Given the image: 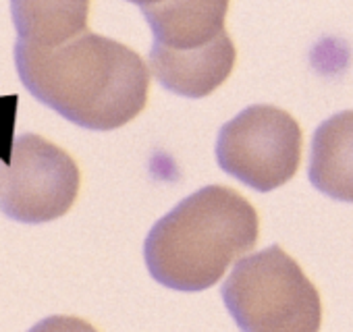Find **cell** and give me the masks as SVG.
Listing matches in <instances>:
<instances>
[{
    "mask_svg": "<svg viewBox=\"0 0 353 332\" xmlns=\"http://www.w3.org/2000/svg\"><path fill=\"white\" fill-rule=\"evenodd\" d=\"M21 83L44 106L90 131L131 123L148 104L150 69L129 46L92 32L54 46L15 44Z\"/></svg>",
    "mask_w": 353,
    "mask_h": 332,
    "instance_id": "6da1fadb",
    "label": "cell"
},
{
    "mask_svg": "<svg viewBox=\"0 0 353 332\" xmlns=\"http://www.w3.org/2000/svg\"><path fill=\"white\" fill-rule=\"evenodd\" d=\"M258 237V210L227 185H206L150 229L143 260L162 287L198 293L214 287Z\"/></svg>",
    "mask_w": 353,
    "mask_h": 332,
    "instance_id": "7a4b0ae2",
    "label": "cell"
},
{
    "mask_svg": "<svg viewBox=\"0 0 353 332\" xmlns=\"http://www.w3.org/2000/svg\"><path fill=\"white\" fill-rule=\"evenodd\" d=\"M221 295L241 332H320V293L281 245L239 260Z\"/></svg>",
    "mask_w": 353,
    "mask_h": 332,
    "instance_id": "3957f363",
    "label": "cell"
},
{
    "mask_svg": "<svg viewBox=\"0 0 353 332\" xmlns=\"http://www.w3.org/2000/svg\"><path fill=\"white\" fill-rule=\"evenodd\" d=\"M301 149V127L287 110L254 104L219 131L216 162L243 185L268 194L297 175Z\"/></svg>",
    "mask_w": 353,
    "mask_h": 332,
    "instance_id": "277c9868",
    "label": "cell"
},
{
    "mask_svg": "<svg viewBox=\"0 0 353 332\" xmlns=\"http://www.w3.org/2000/svg\"><path fill=\"white\" fill-rule=\"evenodd\" d=\"M79 185L77 162L42 135H19L0 154V212L15 222L44 225L65 216Z\"/></svg>",
    "mask_w": 353,
    "mask_h": 332,
    "instance_id": "5b68a950",
    "label": "cell"
},
{
    "mask_svg": "<svg viewBox=\"0 0 353 332\" xmlns=\"http://www.w3.org/2000/svg\"><path fill=\"white\" fill-rule=\"evenodd\" d=\"M237 48L225 32L216 42L196 50H168L152 44L150 67L158 83L183 98H206L233 73Z\"/></svg>",
    "mask_w": 353,
    "mask_h": 332,
    "instance_id": "8992f818",
    "label": "cell"
},
{
    "mask_svg": "<svg viewBox=\"0 0 353 332\" xmlns=\"http://www.w3.org/2000/svg\"><path fill=\"white\" fill-rule=\"evenodd\" d=\"M231 0H160L141 7L152 30L154 46L168 50H196L216 42L227 30Z\"/></svg>",
    "mask_w": 353,
    "mask_h": 332,
    "instance_id": "52a82bcc",
    "label": "cell"
},
{
    "mask_svg": "<svg viewBox=\"0 0 353 332\" xmlns=\"http://www.w3.org/2000/svg\"><path fill=\"white\" fill-rule=\"evenodd\" d=\"M307 177L320 194L353 204V110L336 112L318 125Z\"/></svg>",
    "mask_w": 353,
    "mask_h": 332,
    "instance_id": "ba28073f",
    "label": "cell"
},
{
    "mask_svg": "<svg viewBox=\"0 0 353 332\" xmlns=\"http://www.w3.org/2000/svg\"><path fill=\"white\" fill-rule=\"evenodd\" d=\"M19 40L54 48L88 32L90 0H11Z\"/></svg>",
    "mask_w": 353,
    "mask_h": 332,
    "instance_id": "9c48e42d",
    "label": "cell"
},
{
    "mask_svg": "<svg viewBox=\"0 0 353 332\" xmlns=\"http://www.w3.org/2000/svg\"><path fill=\"white\" fill-rule=\"evenodd\" d=\"M28 332H98L90 322L75 315H50L32 326Z\"/></svg>",
    "mask_w": 353,
    "mask_h": 332,
    "instance_id": "30bf717a",
    "label": "cell"
},
{
    "mask_svg": "<svg viewBox=\"0 0 353 332\" xmlns=\"http://www.w3.org/2000/svg\"><path fill=\"white\" fill-rule=\"evenodd\" d=\"M127 3H133V5H137L141 9V7H148V5H154V3H160V0H127Z\"/></svg>",
    "mask_w": 353,
    "mask_h": 332,
    "instance_id": "8fae6325",
    "label": "cell"
}]
</instances>
